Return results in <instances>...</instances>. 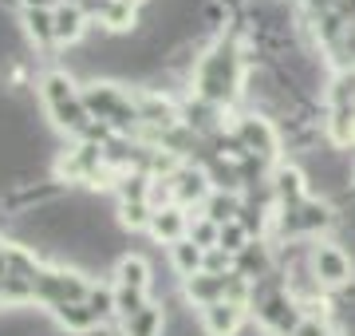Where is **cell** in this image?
<instances>
[{"label":"cell","instance_id":"5b68a950","mask_svg":"<svg viewBox=\"0 0 355 336\" xmlns=\"http://www.w3.org/2000/svg\"><path fill=\"white\" fill-rule=\"evenodd\" d=\"M237 139H241L245 155H261V158L277 155V146H280V135H277V127H272L268 119H261V115H249V119H241V123H237Z\"/></svg>","mask_w":355,"mask_h":336},{"label":"cell","instance_id":"6da1fadb","mask_svg":"<svg viewBox=\"0 0 355 336\" xmlns=\"http://www.w3.org/2000/svg\"><path fill=\"white\" fill-rule=\"evenodd\" d=\"M241 83H245V72L233 44H217L209 56H202V64H198V99L217 107L225 99H233V91Z\"/></svg>","mask_w":355,"mask_h":336},{"label":"cell","instance_id":"9a60e30c","mask_svg":"<svg viewBox=\"0 0 355 336\" xmlns=\"http://www.w3.org/2000/svg\"><path fill=\"white\" fill-rule=\"evenodd\" d=\"M24 24L36 44H55V8H24Z\"/></svg>","mask_w":355,"mask_h":336},{"label":"cell","instance_id":"8992f818","mask_svg":"<svg viewBox=\"0 0 355 336\" xmlns=\"http://www.w3.org/2000/svg\"><path fill=\"white\" fill-rule=\"evenodd\" d=\"M241 324H245V305L217 301V305L202 309V333L205 336H241Z\"/></svg>","mask_w":355,"mask_h":336},{"label":"cell","instance_id":"30bf717a","mask_svg":"<svg viewBox=\"0 0 355 336\" xmlns=\"http://www.w3.org/2000/svg\"><path fill=\"white\" fill-rule=\"evenodd\" d=\"M55 321L64 324L67 333H76V336H87V333H95V328L103 324L99 317L91 312L87 301H76V305H60V309H55Z\"/></svg>","mask_w":355,"mask_h":336},{"label":"cell","instance_id":"8fae6325","mask_svg":"<svg viewBox=\"0 0 355 336\" xmlns=\"http://www.w3.org/2000/svg\"><path fill=\"white\" fill-rule=\"evenodd\" d=\"M119 333L123 336H166V317H162V309L150 301L142 312H135L130 321L119 324Z\"/></svg>","mask_w":355,"mask_h":336},{"label":"cell","instance_id":"ba28073f","mask_svg":"<svg viewBox=\"0 0 355 336\" xmlns=\"http://www.w3.org/2000/svg\"><path fill=\"white\" fill-rule=\"evenodd\" d=\"M150 233L166 246H178V242H186L190 237V218L182 214V206H166V210H154L150 218Z\"/></svg>","mask_w":355,"mask_h":336},{"label":"cell","instance_id":"7c38bea8","mask_svg":"<svg viewBox=\"0 0 355 336\" xmlns=\"http://www.w3.org/2000/svg\"><path fill=\"white\" fill-rule=\"evenodd\" d=\"M114 285L119 289H142V293H150V265L142 258H119V265H114Z\"/></svg>","mask_w":355,"mask_h":336},{"label":"cell","instance_id":"2e32d148","mask_svg":"<svg viewBox=\"0 0 355 336\" xmlns=\"http://www.w3.org/2000/svg\"><path fill=\"white\" fill-rule=\"evenodd\" d=\"M249 242H253V233L245 230L241 221H229V226H221V237H217V246L225 249V253H233V258H237Z\"/></svg>","mask_w":355,"mask_h":336},{"label":"cell","instance_id":"5bb4252c","mask_svg":"<svg viewBox=\"0 0 355 336\" xmlns=\"http://www.w3.org/2000/svg\"><path fill=\"white\" fill-rule=\"evenodd\" d=\"M170 261H174V269L190 281L193 273H202L205 269V249L202 246H193L190 237L186 242H178V246H170Z\"/></svg>","mask_w":355,"mask_h":336},{"label":"cell","instance_id":"277c9868","mask_svg":"<svg viewBox=\"0 0 355 336\" xmlns=\"http://www.w3.org/2000/svg\"><path fill=\"white\" fill-rule=\"evenodd\" d=\"M312 273L324 289H347L352 285V258L347 249L336 242H320L312 246Z\"/></svg>","mask_w":355,"mask_h":336},{"label":"cell","instance_id":"e0dca14e","mask_svg":"<svg viewBox=\"0 0 355 336\" xmlns=\"http://www.w3.org/2000/svg\"><path fill=\"white\" fill-rule=\"evenodd\" d=\"M119 4H130V8H139L142 0H119Z\"/></svg>","mask_w":355,"mask_h":336},{"label":"cell","instance_id":"52a82bcc","mask_svg":"<svg viewBox=\"0 0 355 336\" xmlns=\"http://www.w3.org/2000/svg\"><path fill=\"white\" fill-rule=\"evenodd\" d=\"M186 297L193 301V305H202V309H209V305H217V301L229 297V273H193L190 281H186Z\"/></svg>","mask_w":355,"mask_h":336},{"label":"cell","instance_id":"3957f363","mask_svg":"<svg viewBox=\"0 0 355 336\" xmlns=\"http://www.w3.org/2000/svg\"><path fill=\"white\" fill-rule=\"evenodd\" d=\"M83 103H87L91 119H107L111 127L127 131L135 127V123H142L139 119V107L130 103L123 91L114 87V83H87V91H83Z\"/></svg>","mask_w":355,"mask_h":336},{"label":"cell","instance_id":"4fadbf2b","mask_svg":"<svg viewBox=\"0 0 355 336\" xmlns=\"http://www.w3.org/2000/svg\"><path fill=\"white\" fill-rule=\"evenodd\" d=\"M241 198L237 194H225V190H214V194L205 198V218L217 221V226H229V221L241 218Z\"/></svg>","mask_w":355,"mask_h":336},{"label":"cell","instance_id":"7a4b0ae2","mask_svg":"<svg viewBox=\"0 0 355 336\" xmlns=\"http://www.w3.org/2000/svg\"><path fill=\"white\" fill-rule=\"evenodd\" d=\"M32 289H36V301L60 309V305H76V301L91 297V285L83 273L76 269H36L32 277Z\"/></svg>","mask_w":355,"mask_h":336},{"label":"cell","instance_id":"9c48e42d","mask_svg":"<svg viewBox=\"0 0 355 336\" xmlns=\"http://www.w3.org/2000/svg\"><path fill=\"white\" fill-rule=\"evenodd\" d=\"M91 16L79 8L76 0H67V4H55V44H76L83 32H87Z\"/></svg>","mask_w":355,"mask_h":336}]
</instances>
